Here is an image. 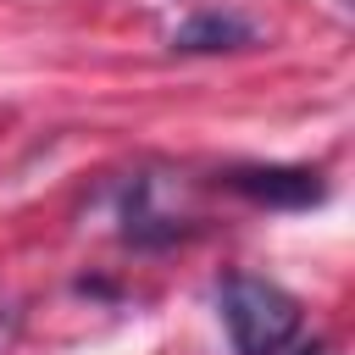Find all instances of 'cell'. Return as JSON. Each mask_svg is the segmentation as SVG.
<instances>
[{"instance_id": "277c9868", "label": "cell", "mask_w": 355, "mask_h": 355, "mask_svg": "<svg viewBox=\"0 0 355 355\" xmlns=\"http://www.w3.org/2000/svg\"><path fill=\"white\" fill-rule=\"evenodd\" d=\"M6 322H11V311H6V300H0V333H6Z\"/></svg>"}, {"instance_id": "7a4b0ae2", "label": "cell", "mask_w": 355, "mask_h": 355, "mask_svg": "<svg viewBox=\"0 0 355 355\" xmlns=\"http://www.w3.org/2000/svg\"><path fill=\"white\" fill-rule=\"evenodd\" d=\"M222 183L233 194L266 205V211H305V205H322L327 200V183L311 166H233Z\"/></svg>"}, {"instance_id": "3957f363", "label": "cell", "mask_w": 355, "mask_h": 355, "mask_svg": "<svg viewBox=\"0 0 355 355\" xmlns=\"http://www.w3.org/2000/svg\"><path fill=\"white\" fill-rule=\"evenodd\" d=\"M244 44H255V22L239 11H194L172 33L178 55H222V50H244Z\"/></svg>"}, {"instance_id": "6da1fadb", "label": "cell", "mask_w": 355, "mask_h": 355, "mask_svg": "<svg viewBox=\"0 0 355 355\" xmlns=\"http://www.w3.org/2000/svg\"><path fill=\"white\" fill-rule=\"evenodd\" d=\"M216 311L233 338V355H283L305 322L300 300L283 283L255 277V272H227L216 288Z\"/></svg>"}]
</instances>
